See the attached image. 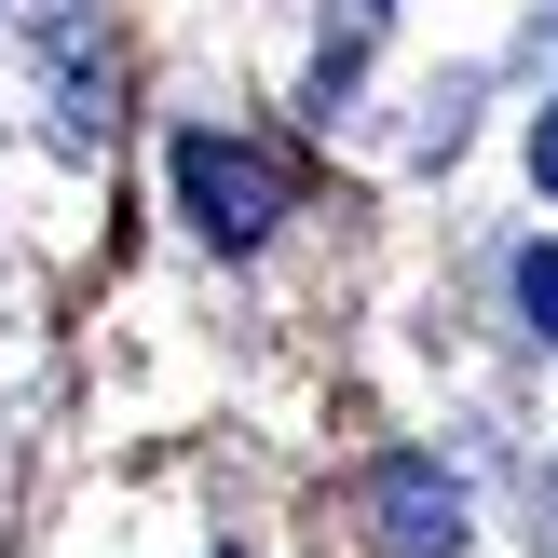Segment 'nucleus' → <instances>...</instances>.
I'll list each match as a JSON object with an SVG mask.
<instances>
[{
    "instance_id": "nucleus-1",
    "label": "nucleus",
    "mask_w": 558,
    "mask_h": 558,
    "mask_svg": "<svg viewBox=\"0 0 558 558\" xmlns=\"http://www.w3.org/2000/svg\"><path fill=\"white\" fill-rule=\"evenodd\" d=\"M178 205L205 245H259L287 218V163H259L245 136H178Z\"/></svg>"
},
{
    "instance_id": "nucleus-2",
    "label": "nucleus",
    "mask_w": 558,
    "mask_h": 558,
    "mask_svg": "<svg viewBox=\"0 0 558 558\" xmlns=\"http://www.w3.org/2000/svg\"><path fill=\"white\" fill-rule=\"evenodd\" d=\"M381 532H396V558H463V505L423 463H396V477H381Z\"/></svg>"
},
{
    "instance_id": "nucleus-3",
    "label": "nucleus",
    "mask_w": 558,
    "mask_h": 558,
    "mask_svg": "<svg viewBox=\"0 0 558 558\" xmlns=\"http://www.w3.org/2000/svg\"><path fill=\"white\" fill-rule=\"evenodd\" d=\"M518 314L558 341V245H532V259H518Z\"/></svg>"
},
{
    "instance_id": "nucleus-4",
    "label": "nucleus",
    "mask_w": 558,
    "mask_h": 558,
    "mask_svg": "<svg viewBox=\"0 0 558 558\" xmlns=\"http://www.w3.org/2000/svg\"><path fill=\"white\" fill-rule=\"evenodd\" d=\"M532 178L558 191V109H545V123H532Z\"/></svg>"
}]
</instances>
